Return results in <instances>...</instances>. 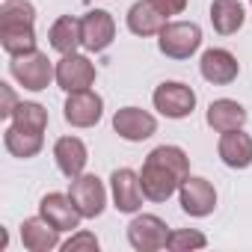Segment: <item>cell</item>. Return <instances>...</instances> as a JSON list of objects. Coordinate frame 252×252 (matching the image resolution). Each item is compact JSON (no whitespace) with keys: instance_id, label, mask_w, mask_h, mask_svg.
<instances>
[{"instance_id":"6da1fadb","label":"cell","mask_w":252,"mask_h":252,"mask_svg":"<svg viewBox=\"0 0 252 252\" xmlns=\"http://www.w3.org/2000/svg\"><path fill=\"white\" fill-rule=\"evenodd\" d=\"M187 175H190L187 152L181 146H158L149 152L140 169V184L149 202H166L178 193Z\"/></svg>"},{"instance_id":"7a4b0ae2","label":"cell","mask_w":252,"mask_h":252,"mask_svg":"<svg viewBox=\"0 0 252 252\" xmlns=\"http://www.w3.org/2000/svg\"><path fill=\"white\" fill-rule=\"evenodd\" d=\"M0 45L9 57L36 51V6L27 0H6L0 6Z\"/></svg>"},{"instance_id":"3957f363","label":"cell","mask_w":252,"mask_h":252,"mask_svg":"<svg viewBox=\"0 0 252 252\" xmlns=\"http://www.w3.org/2000/svg\"><path fill=\"white\" fill-rule=\"evenodd\" d=\"M9 74L18 86H24L27 92H42L51 86V80H57V65L48 60V54L42 51H30L21 57H12L9 63Z\"/></svg>"},{"instance_id":"277c9868","label":"cell","mask_w":252,"mask_h":252,"mask_svg":"<svg viewBox=\"0 0 252 252\" xmlns=\"http://www.w3.org/2000/svg\"><path fill=\"white\" fill-rule=\"evenodd\" d=\"M202 48V27L196 21H169L158 33V51L169 60H190Z\"/></svg>"},{"instance_id":"5b68a950","label":"cell","mask_w":252,"mask_h":252,"mask_svg":"<svg viewBox=\"0 0 252 252\" xmlns=\"http://www.w3.org/2000/svg\"><path fill=\"white\" fill-rule=\"evenodd\" d=\"M152 104L166 119H187L196 110V92H193V86H187L181 80H163L152 92Z\"/></svg>"},{"instance_id":"8992f818","label":"cell","mask_w":252,"mask_h":252,"mask_svg":"<svg viewBox=\"0 0 252 252\" xmlns=\"http://www.w3.org/2000/svg\"><path fill=\"white\" fill-rule=\"evenodd\" d=\"M169 231L172 228L158 214H134V220L128 222V243L137 252H158L166 249Z\"/></svg>"},{"instance_id":"52a82bcc","label":"cell","mask_w":252,"mask_h":252,"mask_svg":"<svg viewBox=\"0 0 252 252\" xmlns=\"http://www.w3.org/2000/svg\"><path fill=\"white\" fill-rule=\"evenodd\" d=\"M68 196H71V202L77 205V211L83 214V220H95V217H101L104 208H107V187H104V181H101L98 175H92V172H83V175L71 178V181H68Z\"/></svg>"},{"instance_id":"ba28073f","label":"cell","mask_w":252,"mask_h":252,"mask_svg":"<svg viewBox=\"0 0 252 252\" xmlns=\"http://www.w3.org/2000/svg\"><path fill=\"white\" fill-rule=\"evenodd\" d=\"M110 196H113V208L119 214H140L143 202H146V193H143V184H140V172L122 166V169H113L110 175Z\"/></svg>"},{"instance_id":"9c48e42d","label":"cell","mask_w":252,"mask_h":252,"mask_svg":"<svg viewBox=\"0 0 252 252\" xmlns=\"http://www.w3.org/2000/svg\"><path fill=\"white\" fill-rule=\"evenodd\" d=\"M104 116V98L95 89H80V92H68L65 104H63V119L71 128H95Z\"/></svg>"},{"instance_id":"30bf717a","label":"cell","mask_w":252,"mask_h":252,"mask_svg":"<svg viewBox=\"0 0 252 252\" xmlns=\"http://www.w3.org/2000/svg\"><path fill=\"white\" fill-rule=\"evenodd\" d=\"M178 202L187 217H196V220L211 217L217 208V187L202 175H187L184 184L178 187Z\"/></svg>"},{"instance_id":"8fae6325","label":"cell","mask_w":252,"mask_h":252,"mask_svg":"<svg viewBox=\"0 0 252 252\" xmlns=\"http://www.w3.org/2000/svg\"><path fill=\"white\" fill-rule=\"evenodd\" d=\"M113 131L128 143H143L158 134V119L143 107H122L113 113Z\"/></svg>"},{"instance_id":"7c38bea8","label":"cell","mask_w":252,"mask_h":252,"mask_svg":"<svg viewBox=\"0 0 252 252\" xmlns=\"http://www.w3.org/2000/svg\"><path fill=\"white\" fill-rule=\"evenodd\" d=\"M98 71L95 63L86 54H65L57 63V86L63 92H80V89H92Z\"/></svg>"},{"instance_id":"4fadbf2b","label":"cell","mask_w":252,"mask_h":252,"mask_svg":"<svg viewBox=\"0 0 252 252\" xmlns=\"http://www.w3.org/2000/svg\"><path fill=\"white\" fill-rule=\"evenodd\" d=\"M80 36H83V48L89 54H101L116 39V18L107 9H89L80 18Z\"/></svg>"},{"instance_id":"5bb4252c","label":"cell","mask_w":252,"mask_h":252,"mask_svg":"<svg viewBox=\"0 0 252 252\" xmlns=\"http://www.w3.org/2000/svg\"><path fill=\"white\" fill-rule=\"evenodd\" d=\"M199 74H202L208 83H214V86H228V83L237 80L240 63H237V57H234L231 51H225V48H208V51L202 54V60H199Z\"/></svg>"},{"instance_id":"9a60e30c","label":"cell","mask_w":252,"mask_h":252,"mask_svg":"<svg viewBox=\"0 0 252 252\" xmlns=\"http://www.w3.org/2000/svg\"><path fill=\"white\" fill-rule=\"evenodd\" d=\"M39 214L51 225H57L60 231H77L80 222H83V214L77 211V205L71 202L68 193H48V196H42Z\"/></svg>"},{"instance_id":"2e32d148","label":"cell","mask_w":252,"mask_h":252,"mask_svg":"<svg viewBox=\"0 0 252 252\" xmlns=\"http://www.w3.org/2000/svg\"><path fill=\"white\" fill-rule=\"evenodd\" d=\"M54 163L57 169L71 181L77 175L86 172V163H89V149L80 137H60L54 143Z\"/></svg>"},{"instance_id":"e0dca14e","label":"cell","mask_w":252,"mask_h":252,"mask_svg":"<svg viewBox=\"0 0 252 252\" xmlns=\"http://www.w3.org/2000/svg\"><path fill=\"white\" fill-rule=\"evenodd\" d=\"M60 234L63 231L57 225H51L42 214L39 217H27L21 222V243H24L27 252H54V249H60L63 246Z\"/></svg>"},{"instance_id":"ac0fdd59","label":"cell","mask_w":252,"mask_h":252,"mask_svg":"<svg viewBox=\"0 0 252 252\" xmlns=\"http://www.w3.org/2000/svg\"><path fill=\"white\" fill-rule=\"evenodd\" d=\"M249 119L246 107L234 98H217L208 104V113H205V122H208V128L217 131V134H225V131H237L243 128Z\"/></svg>"},{"instance_id":"d6986e66","label":"cell","mask_w":252,"mask_h":252,"mask_svg":"<svg viewBox=\"0 0 252 252\" xmlns=\"http://www.w3.org/2000/svg\"><path fill=\"white\" fill-rule=\"evenodd\" d=\"M217 155L228 169H249L252 166V137L243 128L225 131V134H220Z\"/></svg>"},{"instance_id":"ffe728a7","label":"cell","mask_w":252,"mask_h":252,"mask_svg":"<svg viewBox=\"0 0 252 252\" xmlns=\"http://www.w3.org/2000/svg\"><path fill=\"white\" fill-rule=\"evenodd\" d=\"M125 24H128V30L134 33V36H158L166 24H169V18L155 6V0H137V3L128 9V15H125Z\"/></svg>"},{"instance_id":"44dd1931","label":"cell","mask_w":252,"mask_h":252,"mask_svg":"<svg viewBox=\"0 0 252 252\" xmlns=\"http://www.w3.org/2000/svg\"><path fill=\"white\" fill-rule=\"evenodd\" d=\"M48 42L51 48L65 57V54H77V48H83V36H80V18L74 15H60L51 30H48Z\"/></svg>"},{"instance_id":"7402d4cb","label":"cell","mask_w":252,"mask_h":252,"mask_svg":"<svg viewBox=\"0 0 252 252\" xmlns=\"http://www.w3.org/2000/svg\"><path fill=\"white\" fill-rule=\"evenodd\" d=\"M3 146L12 158L18 160H30L36 158L42 149H45V134L39 131H27V128H18V125L9 122V128L3 131Z\"/></svg>"},{"instance_id":"603a6c76","label":"cell","mask_w":252,"mask_h":252,"mask_svg":"<svg viewBox=\"0 0 252 252\" xmlns=\"http://www.w3.org/2000/svg\"><path fill=\"white\" fill-rule=\"evenodd\" d=\"M211 24L220 36H234L246 24V9L240 0H214L211 3Z\"/></svg>"},{"instance_id":"cb8c5ba5","label":"cell","mask_w":252,"mask_h":252,"mask_svg":"<svg viewBox=\"0 0 252 252\" xmlns=\"http://www.w3.org/2000/svg\"><path fill=\"white\" fill-rule=\"evenodd\" d=\"M9 122L18 125V128H27V131H39V134H45V128H48V110H45L39 101H18V107L12 110Z\"/></svg>"},{"instance_id":"d4e9b609","label":"cell","mask_w":252,"mask_h":252,"mask_svg":"<svg viewBox=\"0 0 252 252\" xmlns=\"http://www.w3.org/2000/svg\"><path fill=\"white\" fill-rule=\"evenodd\" d=\"M205 246H208V237L199 228H172L169 240H166L169 252H196V249H205Z\"/></svg>"},{"instance_id":"484cf974","label":"cell","mask_w":252,"mask_h":252,"mask_svg":"<svg viewBox=\"0 0 252 252\" xmlns=\"http://www.w3.org/2000/svg\"><path fill=\"white\" fill-rule=\"evenodd\" d=\"M98 237L92 234V231H86V228H77V231H71V237L68 240H63V252H98Z\"/></svg>"},{"instance_id":"4316f807","label":"cell","mask_w":252,"mask_h":252,"mask_svg":"<svg viewBox=\"0 0 252 252\" xmlns=\"http://www.w3.org/2000/svg\"><path fill=\"white\" fill-rule=\"evenodd\" d=\"M0 92H3V104H0V116H3V119H9V116H12V110L18 107V98H15V92H12V86H9V83H0Z\"/></svg>"},{"instance_id":"83f0119b","label":"cell","mask_w":252,"mask_h":252,"mask_svg":"<svg viewBox=\"0 0 252 252\" xmlns=\"http://www.w3.org/2000/svg\"><path fill=\"white\" fill-rule=\"evenodd\" d=\"M155 6H158L166 18H172V15H181V12L187 9V0H155Z\"/></svg>"},{"instance_id":"f1b7e54d","label":"cell","mask_w":252,"mask_h":252,"mask_svg":"<svg viewBox=\"0 0 252 252\" xmlns=\"http://www.w3.org/2000/svg\"><path fill=\"white\" fill-rule=\"evenodd\" d=\"M249 3H252V0H249Z\"/></svg>"}]
</instances>
